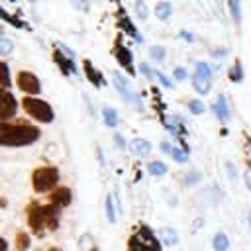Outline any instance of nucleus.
<instances>
[{"label":"nucleus","instance_id":"nucleus-1","mask_svg":"<svg viewBox=\"0 0 251 251\" xmlns=\"http://www.w3.org/2000/svg\"><path fill=\"white\" fill-rule=\"evenodd\" d=\"M41 131L35 126H29L25 122L20 124H2L0 126V143L4 147H22L35 143L39 139Z\"/></svg>","mask_w":251,"mask_h":251},{"label":"nucleus","instance_id":"nucleus-2","mask_svg":"<svg viewBox=\"0 0 251 251\" xmlns=\"http://www.w3.org/2000/svg\"><path fill=\"white\" fill-rule=\"evenodd\" d=\"M24 108H25V112H27L31 118H35V120H39V122H43V124L53 122V108H51L45 100H41V98L25 96V98H24Z\"/></svg>","mask_w":251,"mask_h":251},{"label":"nucleus","instance_id":"nucleus-3","mask_svg":"<svg viewBox=\"0 0 251 251\" xmlns=\"http://www.w3.org/2000/svg\"><path fill=\"white\" fill-rule=\"evenodd\" d=\"M33 188L37 192H45V190H51L57 182H59V171L55 167H41L33 173Z\"/></svg>","mask_w":251,"mask_h":251},{"label":"nucleus","instance_id":"nucleus-4","mask_svg":"<svg viewBox=\"0 0 251 251\" xmlns=\"http://www.w3.org/2000/svg\"><path fill=\"white\" fill-rule=\"evenodd\" d=\"M57 212L51 206H33L29 210V226L35 229H41L45 226H55Z\"/></svg>","mask_w":251,"mask_h":251},{"label":"nucleus","instance_id":"nucleus-5","mask_svg":"<svg viewBox=\"0 0 251 251\" xmlns=\"http://www.w3.org/2000/svg\"><path fill=\"white\" fill-rule=\"evenodd\" d=\"M18 86H20L24 92H27V94H39V90H41L39 78H37L33 73H29V71L18 73Z\"/></svg>","mask_w":251,"mask_h":251},{"label":"nucleus","instance_id":"nucleus-6","mask_svg":"<svg viewBox=\"0 0 251 251\" xmlns=\"http://www.w3.org/2000/svg\"><path fill=\"white\" fill-rule=\"evenodd\" d=\"M16 112H18V100H16V96L10 90H4L2 92V102H0V118L6 122L8 118L16 116Z\"/></svg>","mask_w":251,"mask_h":251},{"label":"nucleus","instance_id":"nucleus-7","mask_svg":"<svg viewBox=\"0 0 251 251\" xmlns=\"http://www.w3.org/2000/svg\"><path fill=\"white\" fill-rule=\"evenodd\" d=\"M116 59H118V63H120L124 69H127V73H133V59H131V51H129L127 47L118 45V49H116Z\"/></svg>","mask_w":251,"mask_h":251},{"label":"nucleus","instance_id":"nucleus-8","mask_svg":"<svg viewBox=\"0 0 251 251\" xmlns=\"http://www.w3.org/2000/svg\"><path fill=\"white\" fill-rule=\"evenodd\" d=\"M51 204H55L57 208H61V206H69V204H71V190H69L67 186L57 188V190L51 194Z\"/></svg>","mask_w":251,"mask_h":251},{"label":"nucleus","instance_id":"nucleus-9","mask_svg":"<svg viewBox=\"0 0 251 251\" xmlns=\"http://www.w3.org/2000/svg\"><path fill=\"white\" fill-rule=\"evenodd\" d=\"M129 149H131L137 157H147V155L151 153V143H149L147 139L137 137V139H133V141L129 143Z\"/></svg>","mask_w":251,"mask_h":251},{"label":"nucleus","instance_id":"nucleus-10","mask_svg":"<svg viewBox=\"0 0 251 251\" xmlns=\"http://www.w3.org/2000/svg\"><path fill=\"white\" fill-rule=\"evenodd\" d=\"M55 61L59 63V67L63 69V73H65V75H69V73L78 75V71H76V67H75V63H73V59H71V57H61V53H57V55H55Z\"/></svg>","mask_w":251,"mask_h":251},{"label":"nucleus","instance_id":"nucleus-11","mask_svg":"<svg viewBox=\"0 0 251 251\" xmlns=\"http://www.w3.org/2000/svg\"><path fill=\"white\" fill-rule=\"evenodd\" d=\"M192 84H194L196 92H200V94H208L210 88H212V78H204V76H200V75H194Z\"/></svg>","mask_w":251,"mask_h":251},{"label":"nucleus","instance_id":"nucleus-12","mask_svg":"<svg viewBox=\"0 0 251 251\" xmlns=\"http://www.w3.org/2000/svg\"><path fill=\"white\" fill-rule=\"evenodd\" d=\"M214 110H216V116H218L222 122H227V120H229V110H227V104H226V96H224V94H220V98H218Z\"/></svg>","mask_w":251,"mask_h":251},{"label":"nucleus","instance_id":"nucleus-13","mask_svg":"<svg viewBox=\"0 0 251 251\" xmlns=\"http://www.w3.org/2000/svg\"><path fill=\"white\" fill-rule=\"evenodd\" d=\"M84 71H86V76H88V80H90L94 86H102V84H104V80H102V75H100L96 69H92L90 61H84Z\"/></svg>","mask_w":251,"mask_h":251},{"label":"nucleus","instance_id":"nucleus-14","mask_svg":"<svg viewBox=\"0 0 251 251\" xmlns=\"http://www.w3.org/2000/svg\"><path fill=\"white\" fill-rule=\"evenodd\" d=\"M155 14H157V18L159 20H169L171 18V14H173V4L171 2H159L157 6H155Z\"/></svg>","mask_w":251,"mask_h":251},{"label":"nucleus","instance_id":"nucleus-15","mask_svg":"<svg viewBox=\"0 0 251 251\" xmlns=\"http://www.w3.org/2000/svg\"><path fill=\"white\" fill-rule=\"evenodd\" d=\"M116 196L114 194H108L106 196V218H108V222H116Z\"/></svg>","mask_w":251,"mask_h":251},{"label":"nucleus","instance_id":"nucleus-16","mask_svg":"<svg viewBox=\"0 0 251 251\" xmlns=\"http://www.w3.org/2000/svg\"><path fill=\"white\" fill-rule=\"evenodd\" d=\"M212 245H214V249L216 251H227V247H229V239H227V235L226 233H216L214 235V241H212Z\"/></svg>","mask_w":251,"mask_h":251},{"label":"nucleus","instance_id":"nucleus-17","mask_svg":"<svg viewBox=\"0 0 251 251\" xmlns=\"http://www.w3.org/2000/svg\"><path fill=\"white\" fill-rule=\"evenodd\" d=\"M161 235H163L165 243L171 245V247L178 243V233H176V229H173V227H163V229H161Z\"/></svg>","mask_w":251,"mask_h":251},{"label":"nucleus","instance_id":"nucleus-18","mask_svg":"<svg viewBox=\"0 0 251 251\" xmlns=\"http://www.w3.org/2000/svg\"><path fill=\"white\" fill-rule=\"evenodd\" d=\"M102 116H104V122L108 127H116L118 126V114L114 108H104L102 110Z\"/></svg>","mask_w":251,"mask_h":251},{"label":"nucleus","instance_id":"nucleus-19","mask_svg":"<svg viewBox=\"0 0 251 251\" xmlns=\"http://www.w3.org/2000/svg\"><path fill=\"white\" fill-rule=\"evenodd\" d=\"M165 173H167V165H165V163H161V161L149 163V175H153V176H163Z\"/></svg>","mask_w":251,"mask_h":251},{"label":"nucleus","instance_id":"nucleus-20","mask_svg":"<svg viewBox=\"0 0 251 251\" xmlns=\"http://www.w3.org/2000/svg\"><path fill=\"white\" fill-rule=\"evenodd\" d=\"M196 75H200V76H204V78H212V69H210V65L204 63V61H198V63H196Z\"/></svg>","mask_w":251,"mask_h":251},{"label":"nucleus","instance_id":"nucleus-21","mask_svg":"<svg viewBox=\"0 0 251 251\" xmlns=\"http://www.w3.org/2000/svg\"><path fill=\"white\" fill-rule=\"evenodd\" d=\"M149 55H151V59H153V61L161 63V61L165 59V49H163L161 45H153V47L149 49Z\"/></svg>","mask_w":251,"mask_h":251},{"label":"nucleus","instance_id":"nucleus-22","mask_svg":"<svg viewBox=\"0 0 251 251\" xmlns=\"http://www.w3.org/2000/svg\"><path fill=\"white\" fill-rule=\"evenodd\" d=\"M229 78H231L233 82H239V80L243 78V71H241V65H239V63H235V65L231 67V71H229Z\"/></svg>","mask_w":251,"mask_h":251},{"label":"nucleus","instance_id":"nucleus-23","mask_svg":"<svg viewBox=\"0 0 251 251\" xmlns=\"http://www.w3.org/2000/svg\"><path fill=\"white\" fill-rule=\"evenodd\" d=\"M171 157H173L175 161H178V163H184V161H188V155H186V151H182V149H178V147H173V149H171Z\"/></svg>","mask_w":251,"mask_h":251},{"label":"nucleus","instance_id":"nucleus-24","mask_svg":"<svg viewBox=\"0 0 251 251\" xmlns=\"http://www.w3.org/2000/svg\"><path fill=\"white\" fill-rule=\"evenodd\" d=\"M12 47H14V43L8 37H0V53L2 55H8L12 51Z\"/></svg>","mask_w":251,"mask_h":251},{"label":"nucleus","instance_id":"nucleus-25","mask_svg":"<svg viewBox=\"0 0 251 251\" xmlns=\"http://www.w3.org/2000/svg\"><path fill=\"white\" fill-rule=\"evenodd\" d=\"M188 110H190L192 114H202V112H204V102H200V100H190V102H188Z\"/></svg>","mask_w":251,"mask_h":251},{"label":"nucleus","instance_id":"nucleus-26","mask_svg":"<svg viewBox=\"0 0 251 251\" xmlns=\"http://www.w3.org/2000/svg\"><path fill=\"white\" fill-rule=\"evenodd\" d=\"M200 178H202V173H198V171H192V173H188V175L184 176V182H186V184H196Z\"/></svg>","mask_w":251,"mask_h":251},{"label":"nucleus","instance_id":"nucleus-27","mask_svg":"<svg viewBox=\"0 0 251 251\" xmlns=\"http://www.w3.org/2000/svg\"><path fill=\"white\" fill-rule=\"evenodd\" d=\"M239 10H241V4H239V2H229V12H231V16H233V20H235V22H239V20H241Z\"/></svg>","mask_w":251,"mask_h":251},{"label":"nucleus","instance_id":"nucleus-28","mask_svg":"<svg viewBox=\"0 0 251 251\" xmlns=\"http://www.w3.org/2000/svg\"><path fill=\"white\" fill-rule=\"evenodd\" d=\"M135 12L141 20H145L147 18V4L145 2H135Z\"/></svg>","mask_w":251,"mask_h":251},{"label":"nucleus","instance_id":"nucleus-29","mask_svg":"<svg viewBox=\"0 0 251 251\" xmlns=\"http://www.w3.org/2000/svg\"><path fill=\"white\" fill-rule=\"evenodd\" d=\"M2 71H4L2 84H4V88H8L10 86V69H8V63H2Z\"/></svg>","mask_w":251,"mask_h":251},{"label":"nucleus","instance_id":"nucleus-30","mask_svg":"<svg viewBox=\"0 0 251 251\" xmlns=\"http://www.w3.org/2000/svg\"><path fill=\"white\" fill-rule=\"evenodd\" d=\"M163 196L167 198V202H169V206H176V196L175 194H171L167 188H163Z\"/></svg>","mask_w":251,"mask_h":251},{"label":"nucleus","instance_id":"nucleus-31","mask_svg":"<svg viewBox=\"0 0 251 251\" xmlns=\"http://www.w3.org/2000/svg\"><path fill=\"white\" fill-rule=\"evenodd\" d=\"M186 76H188V73H186L182 67H176V69H175V78H176V80H184Z\"/></svg>","mask_w":251,"mask_h":251},{"label":"nucleus","instance_id":"nucleus-32","mask_svg":"<svg viewBox=\"0 0 251 251\" xmlns=\"http://www.w3.org/2000/svg\"><path fill=\"white\" fill-rule=\"evenodd\" d=\"M155 76L159 78V82H161V84H163L165 88H171V86H173V84H171V80H169V78H167V76H165L163 73H155Z\"/></svg>","mask_w":251,"mask_h":251},{"label":"nucleus","instance_id":"nucleus-33","mask_svg":"<svg viewBox=\"0 0 251 251\" xmlns=\"http://www.w3.org/2000/svg\"><path fill=\"white\" fill-rule=\"evenodd\" d=\"M226 169H227L229 178H235V176H237V169L233 167V163H226Z\"/></svg>","mask_w":251,"mask_h":251},{"label":"nucleus","instance_id":"nucleus-34","mask_svg":"<svg viewBox=\"0 0 251 251\" xmlns=\"http://www.w3.org/2000/svg\"><path fill=\"white\" fill-rule=\"evenodd\" d=\"M25 245H27V237H25V233H20V245H18V247L24 249Z\"/></svg>","mask_w":251,"mask_h":251},{"label":"nucleus","instance_id":"nucleus-35","mask_svg":"<svg viewBox=\"0 0 251 251\" xmlns=\"http://www.w3.org/2000/svg\"><path fill=\"white\" fill-rule=\"evenodd\" d=\"M139 71H141L143 75H147V76H151V75H153V73H151V69H149L147 65H139Z\"/></svg>","mask_w":251,"mask_h":251},{"label":"nucleus","instance_id":"nucleus-36","mask_svg":"<svg viewBox=\"0 0 251 251\" xmlns=\"http://www.w3.org/2000/svg\"><path fill=\"white\" fill-rule=\"evenodd\" d=\"M245 184H247V188L251 190V169L245 171Z\"/></svg>","mask_w":251,"mask_h":251},{"label":"nucleus","instance_id":"nucleus-37","mask_svg":"<svg viewBox=\"0 0 251 251\" xmlns=\"http://www.w3.org/2000/svg\"><path fill=\"white\" fill-rule=\"evenodd\" d=\"M116 143H118L120 147H124V145H126V141H124V137H122V135H116Z\"/></svg>","mask_w":251,"mask_h":251},{"label":"nucleus","instance_id":"nucleus-38","mask_svg":"<svg viewBox=\"0 0 251 251\" xmlns=\"http://www.w3.org/2000/svg\"><path fill=\"white\" fill-rule=\"evenodd\" d=\"M2 247H4V251H8V243H6V239L2 241Z\"/></svg>","mask_w":251,"mask_h":251},{"label":"nucleus","instance_id":"nucleus-39","mask_svg":"<svg viewBox=\"0 0 251 251\" xmlns=\"http://www.w3.org/2000/svg\"><path fill=\"white\" fill-rule=\"evenodd\" d=\"M247 218H249V227H251V212H249V216H247Z\"/></svg>","mask_w":251,"mask_h":251},{"label":"nucleus","instance_id":"nucleus-40","mask_svg":"<svg viewBox=\"0 0 251 251\" xmlns=\"http://www.w3.org/2000/svg\"><path fill=\"white\" fill-rule=\"evenodd\" d=\"M51 251H59V249H51Z\"/></svg>","mask_w":251,"mask_h":251}]
</instances>
